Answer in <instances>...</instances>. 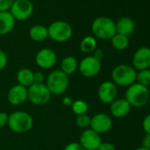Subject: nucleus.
I'll list each match as a JSON object with an SVG mask.
<instances>
[{"instance_id": "9", "label": "nucleus", "mask_w": 150, "mask_h": 150, "mask_svg": "<svg viewBox=\"0 0 150 150\" xmlns=\"http://www.w3.org/2000/svg\"><path fill=\"white\" fill-rule=\"evenodd\" d=\"M78 69L82 76L86 78H92L96 76L101 71L102 63L94 56H88L79 63Z\"/></svg>"}, {"instance_id": "32", "label": "nucleus", "mask_w": 150, "mask_h": 150, "mask_svg": "<svg viewBox=\"0 0 150 150\" xmlns=\"http://www.w3.org/2000/svg\"><path fill=\"white\" fill-rule=\"evenodd\" d=\"M8 114L5 111H1L0 112V130L2 128H4L8 122Z\"/></svg>"}, {"instance_id": "2", "label": "nucleus", "mask_w": 150, "mask_h": 150, "mask_svg": "<svg viewBox=\"0 0 150 150\" xmlns=\"http://www.w3.org/2000/svg\"><path fill=\"white\" fill-rule=\"evenodd\" d=\"M8 127L13 132L25 133L30 131L34 125L32 116L24 110H15L8 116Z\"/></svg>"}, {"instance_id": "13", "label": "nucleus", "mask_w": 150, "mask_h": 150, "mask_svg": "<svg viewBox=\"0 0 150 150\" xmlns=\"http://www.w3.org/2000/svg\"><path fill=\"white\" fill-rule=\"evenodd\" d=\"M112 127L111 117L105 113H97L91 117L90 129L101 134L109 132Z\"/></svg>"}, {"instance_id": "11", "label": "nucleus", "mask_w": 150, "mask_h": 150, "mask_svg": "<svg viewBox=\"0 0 150 150\" xmlns=\"http://www.w3.org/2000/svg\"><path fill=\"white\" fill-rule=\"evenodd\" d=\"M102 142L100 134L88 128L84 130L81 134L79 143L85 150H97Z\"/></svg>"}, {"instance_id": "27", "label": "nucleus", "mask_w": 150, "mask_h": 150, "mask_svg": "<svg viewBox=\"0 0 150 150\" xmlns=\"http://www.w3.org/2000/svg\"><path fill=\"white\" fill-rule=\"evenodd\" d=\"M14 0H0V12L9 11Z\"/></svg>"}, {"instance_id": "33", "label": "nucleus", "mask_w": 150, "mask_h": 150, "mask_svg": "<svg viewBox=\"0 0 150 150\" xmlns=\"http://www.w3.org/2000/svg\"><path fill=\"white\" fill-rule=\"evenodd\" d=\"M97 150H116V147L110 142H102Z\"/></svg>"}, {"instance_id": "29", "label": "nucleus", "mask_w": 150, "mask_h": 150, "mask_svg": "<svg viewBox=\"0 0 150 150\" xmlns=\"http://www.w3.org/2000/svg\"><path fill=\"white\" fill-rule=\"evenodd\" d=\"M44 81H45V77H44V74L42 71L34 72V83L42 84L44 83Z\"/></svg>"}, {"instance_id": "35", "label": "nucleus", "mask_w": 150, "mask_h": 150, "mask_svg": "<svg viewBox=\"0 0 150 150\" xmlns=\"http://www.w3.org/2000/svg\"><path fill=\"white\" fill-rule=\"evenodd\" d=\"M94 57L101 61L104 57V51L102 49H96V50L94 51Z\"/></svg>"}, {"instance_id": "31", "label": "nucleus", "mask_w": 150, "mask_h": 150, "mask_svg": "<svg viewBox=\"0 0 150 150\" xmlns=\"http://www.w3.org/2000/svg\"><path fill=\"white\" fill-rule=\"evenodd\" d=\"M64 150H85L79 142H71L67 144Z\"/></svg>"}, {"instance_id": "26", "label": "nucleus", "mask_w": 150, "mask_h": 150, "mask_svg": "<svg viewBox=\"0 0 150 150\" xmlns=\"http://www.w3.org/2000/svg\"><path fill=\"white\" fill-rule=\"evenodd\" d=\"M75 123H76V125L83 130L88 129L90 127V124H91V117L88 115V114H83V115H80V116H76V118H75Z\"/></svg>"}, {"instance_id": "1", "label": "nucleus", "mask_w": 150, "mask_h": 150, "mask_svg": "<svg viewBox=\"0 0 150 150\" xmlns=\"http://www.w3.org/2000/svg\"><path fill=\"white\" fill-rule=\"evenodd\" d=\"M125 99L129 103L131 107L141 108L149 102L150 91L147 87L135 82L127 88Z\"/></svg>"}, {"instance_id": "14", "label": "nucleus", "mask_w": 150, "mask_h": 150, "mask_svg": "<svg viewBox=\"0 0 150 150\" xmlns=\"http://www.w3.org/2000/svg\"><path fill=\"white\" fill-rule=\"evenodd\" d=\"M57 59V57L56 53L52 50L48 48L40 50L35 56L36 64L43 70H48L52 68L56 64Z\"/></svg>"}, {"instance_id": "25", "label": "nucleus", "mask_w": 150, "mask_h": 150, "mask_svg": "<svg viewBox=\"0 0 150 150\" xmlns=\"http://www.w3.org/2000/svg\"><path fill=\"white\" fill-rule=\"evenodd\" d=\"M136 82L148 88V86H150V69L138 71L136 74Z\"/></svg>"}, {"instance_id": "28", "label": "nucleus", "mask_w": 150, "mask_h": 150, "mask_svg": "<svg viewBox=\"0 0 150 150\" xmlns=\"http://www.w3.org/2000/svg\"><path fill=\"white\" fill-rule=\"evenodd\" d=\"M142 128L146 134H150V114L146 115L142 121Z\"/></svg>"}, {"instance_id": "6", "label": "nucleus", "mask_w": 150, "mask_h": 150, "mask_svg": "<svg viewBox=\"0 0 150 150\" xmlns=\"http://www.w3.org/2000/svg\"><path fill=\"white\" fill-rule=\"evenodd\" d=\"M49 37L57 42H65L69 41L73 34L71 26L63 21L52 22L48 28Z\"/></svg>"}, {"instance_id": "19", "label": "nucleus", "mask_w": 150, "mask_h": 150, "mask_svg": "<svg viewBox=\"0 0 150 150\" xmlns=\"http://www.w3.org/2000/svg\"><path fill=\"white\" fill-rule=\"evenodd\" d=\"M16 78L19 85L28 88L34 84V71L28 68H22L18 71Z\"/></svg>"}, {"instance_id": "10", "label": "nucleus", "mask_w": 150, "mask_h": 150, "mask_svg": "<svg viewBox=\"0 0 150 150\" xmlns=\"http://www.w3.org/2000/svg\"><path fill=\"white\" fill-rule=\"evenodd\" d=\"M98 98L99 100L105 103V104H110L112 102H114L117 99V88L116 84L112 81H106L100 84L97 91Z\"/></svg>"}, {"instance_id": "8", "label": "nucleus", "mask_w": 150, "mask_h": 150, "mask_svg": "<svg viewBox=\"0 0 150 150\" xmlns=\"http://www.w3.org/2000/svg\"><path fill=\"white\" fill-rule=\"evenodd\" d=\"M9 12L15 21H26L34 12V6L30 0H14Z\"/></svg>"}, {"instance_id": "23", "label": "nucleus", "mask_w": 150, "mask_h": 150, "mask_svg": "<svg viewBox=\"0 0 150 150\" xmlns=\"http://www.w3.org/2000/svg\"><path fill=\"white\" fill-rule=\"evenodd\" d=\"M96 44L97 43H96V38L93 37V36L88 35V36L84 37L82 39V41L81 42L80 48H81V50L83 53L88 54V53H91V52H93V51L96 50Z\"/></svg>"}, {"instance_id": "36", "label": "nucleus", "mask_w": 150, "mask_h": 150, "mask_svg": "<svg viewBox=\"0 0 150 150\" xmlns=\"http://www.w3.org/2000/svg\"><path fill=\"white\" fill-rule=\"evenodd\" d=\"M72 103H73L72 99H71V97H69V96H65V97L63 99V104H64V106H66V107H71V104H72Z\"/></svg>"}, {"instance_id": "15", "label": "nucleus", "mask_w": 150, "mask_h": 150, "mask_svg": "<svg viewBox=\"0 0 150 150\" xmlns=\"http://www.w3.org/2000/svg\"><path fill=\"white\" fill-rule=\"evenodd\" d=\"M7 100L13 106H20L28 101V88L21 85L13 86L7 93Z\"/></svg>"}, {"instance_id": "4", "label": "nucleus", "mask_w": 150, "mask_h": 150, "mask_svg": "<svg viewBox=\"0 0 150 150\" xmlns=\"http://www.w3.org/2000/svg\"><path fill=\"white\" fill-rule=\"evenodd\" d=\"M91 30L96 38L110 40L116 35V22L109 17L101 16L93 21Z\"/></svg>"}, {"instance_id": "5", "label": "nucleus", "mask_w": 150, "mask_h": 150, "mask_svg": "<svg viewBox=\"0 0 150 150\" xmlns=\"http://www.w3.org/2000/svg\"><path fill=\"white\" fill-rule=\"evenodd\" d=\"M45 85L51 95L61 96L66 92L69 87V78L60 69L55 70L48 75Z\"/></svg>"}, {"instance_id": "3", "label": "nucleus", "mask_w": 150, "mask_h": 150, "mask_svg": "<svg viewBox=\"0 0 150 150\" xmlns=\"http://www.w3.org/2000/svg\"><path fill=\"white\" fill-rule=\"evenodd\" d=\"M136 74L137 71L132 65L126 64H118L111 71L112 82L116 86L128 88L136 82Z\"/></svg>"}, {"instance_id": "21", "label": "nucleus", "mask_w": 150, "mask_h": 150, "mask_svg": "<svg viewBox=\"0 0 150 150\" xmlns=\"http://www.w3.org/2000/svg\"><path fill=\"white\" fill-rule=\"evenodd\" d=\"M29 37L35 42H43L49 37L48 28L42 25H35L29 29Z\"/></svg>"}, {"instance_id": "16", "label": "nucleus", "mask_w": 150, "mask_h": 150, "mask_svg": "<svg viewBox=\"0 0 150 150\" xmlns=\"http://www.w3.org/2000/svg\"><path fill=\"white\" fill-rule=\"evenodd\" d=\"M130 110H131V105L125 98L116 99L114 102L110 103V114L117 118H121L125 117L130 112Z\"/></svg>"}, {"instance_id": "18", "label": "nucleus", "mask_w": 150, "mask_h": 150, "mask_svg": "<svg viewBox=\"0 0 150 150\" xmlns=\"http://www.w3.org/2000/svg\"><path fill=\"white\" fill-rule=\"evenodd\" d=\"M15 21L10 12H0V35L9 34L13 29Z\"/></svg>"}, {"instance_id": "37", "label": "nucleus", "mask_w": 150, "mask_h": 150, "mask_svg": "<svg viewBox=\"0 0 150 150\" xmlns=\"http://www.w3.org/2000/svg\"><path fill=\"white\" fill-rule=\"evenodd\" d=\"M135 150H149V149H147L146 147H143V146H139V147H137Z\"/></svg>"}, {"instance_id": "7", "label": "nucleus", "mask_w": 150, "mask_h": 150, "mask_svg": "<svg viewBox=\"0 0 150 150\" xmlns=\"http://www.w3.org/2000/svg\"><path fill=\"white\" fill-rule=\"evenodd\" d=\"M51 96V93L44 83H34L28 88V100L36 106L47 104L50 101Z\"/></svg>"}, {"instance_id": "20", "label": "nucleus", "mask_w": 150, "mask_h": 150, "mask_svg": "<svg viewBox=\"0 0 150 150\" xmlns=\"http://www.w3.org/2000/svg\"><path fill=\"white\" fill-rule=\"evenodd\" d=\"M79 66V63L77 59L72 56H67L64 57L61 61V71L64 72L67 76L73 74L77 71Z\"/></svg>"}, {"instance_id": "30", "label": "nucleus", "mask_w": 150, "mask_h": 150, "mask_svg": "<svg viewBox=\"0 0 150 150\" xmlns=\"http://www.w3.org/2000/svg\"><path fill=\"white\" fill-rule=\"evenodd\" d=\"M7 63H8V57L6 54L3 50H0V71L6 68V66L7 65Z\"/></svg>"}, {"instance_id": "12", "label": "nucleus", "mask_w": 150, "mask_h": 150, "mask_svg": "<svg viewBox=\"0 0 150 150\" xmlns=\"http://www.w3.org/2000/svg\"><path fill=\"white\" fill-rule=\"evenodd\" d=\"M132 67L136 71H142L149 69L150 67V48L140 47L139 48L132 57Z\"/></svg>"}, {"instance_id": "17", "label": "nucleus", "mask_w": 150, "mask_h": 150, "mask_svg": "<svg viewBox=\"0 0 150 150\" xmlns=\"http://www.w3.org/2000/svg\"><path fill=\"white\" fill-rule=\"evenodd\" d=\"M135 30V23L130 17H122L116 23V34L129 36Z\"/></svg>"}, {"instance_id": "22", "label": "nucleus", "mask_w": 150, "mask_h": 150, "mask_svg": "<svg viewBox=\"0 0 150 150\" xmlns=\"http://www.w3.org/2000/svg\"><path fill=\"white\" fill-rule=\"evenodd\" d=\"M110 42L113 48L119 51L125 50L129 46V38L125 35H119V34H116L110 39Z\"/></svg>"}, {"instance_id": "24", "label": "nucleus", "mask_w": 150, "mask_h": 150, "mask_svg": "<svg viewBox=\"0 0 150 150\" xmlns=\"http://www.w3.org/2000/svg\"><path fill=\"white\" fill-rule=\"evenodd\" d=\"M71 110L72 112L76 115V116H80V115H83V114H87L88 111V103L83 101V100H76L73 101L71 106Z\"/></svg>"}, {"instance_id": "34", "label": "nucleus", "mask_w": 150, "mask_h": 150, "mask_svg": "<svg viewBox=\"0 0 150 150\" xmlns=\"http://www.w3.org/2000/svg\"><path fill=\"white\" fill-rule=\"evenodd\" d=\"M141 144L143 147H146L150 150V134H146L141 140Z\"/></svg>"}]
</instances>
